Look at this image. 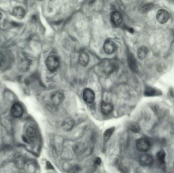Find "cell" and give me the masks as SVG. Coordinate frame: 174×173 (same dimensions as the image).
Segmentation results:
<instances>
[{
  "label": "cell",
  "mask_w": 174,
  "mask_h": 173,
  "mask_svg": "<svg viewBox=\"0 0 174 173\" xmlns=\"http://www.w3.org/2000/svg\"><path fill=\"white\" fill-rule=\"evenodd\" d=\"M46 66L50 72H55L59 67V59L56 56H49L46 60Z\"/></svg>",
  "instance_id": "1"
},
{
  "label": "cell",
  "mask_w": 174,
  "mask_h": 173,
  "mask_svg": "<svg viewBox=\"0 0 174 173\" xmlns=\"http://www.w3.org/2000/svg\"><path fill=\"white\" fill-rule=\"evenodd\" d=\"M101 70L106 75H110L116 69V65L111 60L106 59L101 63Z\"/></svg>",
  "instance_id": "2"
},
{
  "label": "cell",
  "mask_w": 174,
  "mask_h": 173,
  "mask_svg": "<svg viewBox=\"0 0 174 173\" xmlns=\"http://www.w3.org/2000/svg\"><path fill=\"white\" fill-rule=\"evenodd\" d=\"M37 133L36 129L33 126L28 127L26 132V136L23 137V141L28 143H31L36 140Z\"/></svg>",
  "instance_id": "3"
},
{
  "label": "cell",
  "mask_w": 174,
  "mask_h": 173,
  "mask_svg": "<svg viewBox=\"0 0 174 173\" xmlns=\"http://www.w3.org/2000/svg\"><path fill=\"white\" fill-rule=\"evenodd\" d=\"M136 147L139 151L146 152L149 150L150 148V143L146 139L141 138L137 140Z\"/></svg>",
  "instance_id": "4"
},
{
  "label": "cell",
  "mask_w": 174,
  "mask_h": 173,
  "mask_svg": "<svg viewBox=\"0 0 174 173\" xmlns=\"http://www.w3.org/2000/svg\"><path fill=\"white\" fill-rule=\"evenodd\" d=\"M169 13L167 10L165 9L159 10L156 14V19L157 22L160 24H165L168 22L169 19Z\"/></svg>",
  "instance_id": "5"
},
{
  "label": "cell",
  "mask_w": 174,
  "mask_h": 173,
  "mask_svg": "<svg viewBox=\"0 0 174 173\" xmlns=\"http://www.w3.org/2000/svg\"><path fill=\"white\" fill-rule=\"evenodd\" d=\"M82 98L84 99V101L87 103H93L95 100V93L91 89L85 88L83 91Z\"/></svg>",
  "instance_id": "6"
},
{
  "label": "cell",
  "mask_w": 174,
  "mask_h": 173,
  "mask_svg": "<svg viewBox=\"0 0 174 173\" xmlns=\"http://www.w3.org/2000/svg\"><path fill=\"white\" fill-rule=\"evenodd\" d=\"M11 113L14 117H21L23 114V107L19 103H14L11 107Z\"/></svg>",
  "instance_id": "7"
},
{
  "label": "cell",
  "mask_w": 174,
  "mask_h": 173,
  "mask_svg": "<svg viewBox=\"0 0 174 173\" xmlns=\"http://www.w3.org/2000/svg\"><path fill=\"white\" fill-rule=\"evenodd\" d=\"M64 93L60 91H56L51 97V101L56 106L60 105L64 100Z\"/></svg>",
  "instance_id": "8"
},
{
  "label": "cell",
  "mask_w": 174,
  "mask_h": 173,
  "mask_svg": "<svg viewBox=\"0 0 174 173\" xmlns=\"http://www.w3.org/2000/svg\"><path fill=\"white\" fill-rule=\"evenodd\" d=\"M103 49L105 53L107 54H112L116 49V46L115 43L113 41H106L103 45Z\"/></svg>",
  "instance_id": "9"
},
{
  "label": "cell",
  "mask_w": 174,
  "mask_h": 173,
  "mask_svg": "<svg viewBox=\"0 0 174 173\" xmlns=\"http://www.w3.org/2000/svg\"><path fill=\"white\" fill-rule=\"evenodd\" d=\"M110 20L113 25L115 26H118L122 22V17L121 15L117 11H114L112 13L110 16Z\"/></svg>",
  "instance_id": "10"
},
{
  "label": "cell",
  "mask_w": 174,
  "mask_h": 173,
  "mask_svg": "<svg viewBox=\"0 0 174 173\" xmlns=\"http://www.w3.org/2000/svg\"><path fill=\"white\" fill-rule=\"evenodd\" d=\"M140 164L143 166H150L153 163V159L150 155L144 154L140 158Z\"/></svg>",
  "instance_id": "11"
},
{
  "label": "cell",
  "mask_w": 174,
  "mask_h": 173,
  "mask_svg": "<svg viewBox=\"0 0 174 173\" xmlns=\"http://www.w3.org/2000/svg\"><path fill=\"white\" fill-rule=\"evenodd\" d=\"M113 106L112 103L106 102H103L101 105V112L104 115H109L112 113L113 110Z\"/></svg>",
  "instance_id": "12"
},
{
  "label": "cell",
  "mask_w": 174,
  "mask_h": 173,
  "mask_svg": "<svg viewBox=\"0 0 174 173\" xmlns=\"http://www.w3.org/2000/svg\"><path fill=\"white\" fill-rule=\"evenodd\" d=\"M78 61L80 64L82 66H87L89 62V56L86 52L82 51L80 53L78 56Z\"/></svg>",
  "instance_id": "13"
},
{
  "label": "cell",
  "mask_w": 174,
  "mask_h": 173,
  "mask_svg": "<svg viewBox=\"0 0 174 173\" xmlns=\"http://www.w3.org/2000/svg\"><path fill=\"white\" fill-rule=\"evenodd\" d=\"M12 14L14 16L19 19H23L25 17L26 12L22 7L17 6L14 8L13 10Z\"/></svg>",
  "instance_id": "14"
},
{
  "label": "cell",
  "mask_w": 174,
  "mask_h": 173,
  "mask_svg": "<svg viewBox=\"0 0 174 173\" xmlns=\"http://www.w3.org/2000/svg\"><path fill=\"white\" fill-rule=\"evenodd\" d=\"M148 53V48L146 47L141 46L137 50V56L140 59H143L146 57Z\"/></svg>",
  "instance_id": "15"
},
{
  "label": "cell",
  "mask_w": 174,
  "mask_h": 173,
  "mask_svg": "<svg viewBox=\"0 0 174 173\" xmlns=\"http://www.w3.org/2000/svg\"><path fill=\"white\" fill-rule=\"evenodd\" d=\"M128 64L131 69L133 71H135L137 69V62L135 58L132 54H129L128 56Z\"/></svg>",
  "instance_id": "16"
},
{
  "label": "cell",
  "mask_w": 174,
  "mask_h": 173,
  "mask_svg": "<svg viewBox=\"0 0 174 173\" xmlns=\"http://www.w3.org/2000/svg\"><path fill=\"white\" fill-rule=\"evenodd\" d=\"M75 125V121L71 119H68L65 121L63 124V127L66 131H70L71 130Z\"/></svg>",
  "instance_id": "17"
},
{
  "label": "cell",
  "mask_w": 174,
  "mask_h": 173,
  "mask_svg": "<svg viewBox=\"0 0 174 173\" xmlns=\"http://www.w3.org/2000/svg\"><path fill=\"white\" fill-rule=\"evenodd\" d=\"M157 159L159 162L162 165H165V153L164 151V150H160L157 153Z\"/></svg>",
  "instance_id": "18"
},
{
  "label": "cell",
  "mask_w": 174,
  "mask_h": 173,
  "mask_svg": "<svg viewBox=\"0 0 174 173\" xmlns=\"http://www.w3.org/2000/svg\"><path fill=\"white\" fill-rule=\"evenodd\" d=\"M154 6L153 4L152 3L146 4L144 5H143L140 8V12L141 13H145L150 11V10L152 9Z\"/></svg>",
  "instance_id": "19"
},
{
  "label": "cell",
  "mask_w": 174,
  "mask_h": 173,
  "mask_svg": "<svg viewBox=\"0 0 174 173\" xmlns=\"http://www.w3.org/2000/svg\"><path fill=\"white\" fill-rule=\"evenodd\" d=\"M113 131H114V128H110L106 131V132L104 134V141H107L110 138V136H112Z\"/></svg>",
  "instance_id": "20"
},
{
  "label": "cell",
  "mask_w": 174,
  "mask_h": 173,
  "mask_svg": "<svg viewBox=\"0 0 174 173\" xmlns=\"http://www.w3.org/2000/svg\"><path fill=\"white\" fill-rule=\"evenodd\" d=\"M145 95L147 96H154L155 93V90L152 88H147L146 91L144 92Z\"/></svg>",
  "instance_id": "21"
},
{
  "label": "cell",
  "mask_w": 174,
  "mask_h": 173,
  "mask_svg": "<svg viewBox=\"0 0 174 173\" xmlns=\"http://www.w3.org/2000/svg\"><path fill=\"white\" fill-rule=\"evenodd\" d=\"M129 128L131 131H134V133H138L140 130V127L137 124H132V125H130Z\"/></svg>",
  "instance_id": "22"
},
{
  "label": "cell",
  "mask_w": 174,
  "mask_h": 173,
  "mask_svg": "<svg viewBox=\"0 0 174 173\" xmlns=\"http://www.w3.org/2000/svg\"><path fill=\"white\" fill-rule=\"evenodd\" d=\"M75 151L77 153H81L84 150V146L82 145H78L76 146V147L75 148Z\"/></svg>",
  "instance_id": "23"
},
{
  "label": "cell",
  "mask_w": 174,
  "mask_h": 173,
  "mask_svg": "<svg viewBox=\"0 0 174 173\" xmlns=\"http://www.w3.org/2000/svg\"><path fill=\"white\" fill-rule=\"evenodd\" d=\"M95 164L97 165H99L100 163H101V160L99 158H97L95 160Z\"/></svg>",
  "instance_id": "24"
},
{
  "label": "cell",
  "mask_w": 174,
  "mask_h": 173,
  "mask_svg": "<svg viewBox=\"0 0 174 173\" xmlns=\"http://www.w3.org/2000/svg\"><path fill=\"white\" fill-rule=\"evenodd\" d=\"M2 16H3V15H2V13L0 12V20L2 19Z\"/></svg>",
  "instance_id": "25"
},
{
  "label": "cell",
  "mask_w": 174,
  "mask_h": 173,
  "mask_svg": "<svg viewBox=\"0 0 174 173\" xmlns=\"http://www.w3.org/2000/svg\"><path fill=\"white\" fill-rule=\"evenodd\" d=\"M40 1H41V0H40Z\"/></svg>",
  "instance_id": "26"
}]
</instances>
